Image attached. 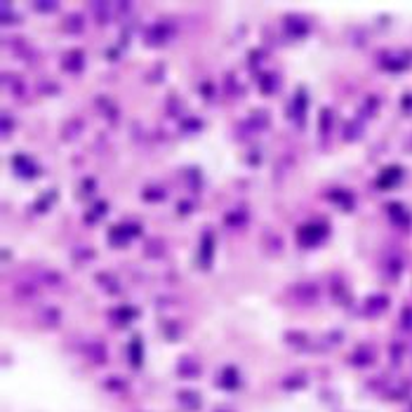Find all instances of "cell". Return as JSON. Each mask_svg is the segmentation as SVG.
Listing matches in <instances>:
<instances>
[{"label": "cell", "instance_id": "cell-1", "mask_svg": "<svg viewBox=\"0 0 412 412\" xmlns=\"http://www.w3.org/2000/svg\"><path fill=\"white\" fill-rule=\"evenodd\" d=\"M330 234V228L325 226V224H304L299 231H297V238H299V243L306 247H313L318 245L321 241H325Z\"/></svg>", "mask_w": 412, "mask_h": 412}, {"label": "cell", "instance_id": "cell-2", "mask_svg": "<svg viewBox=\"0 0 412 412\" xmlns=\"http://www.w3.org/2000/svg\"><path fill=\"white\" fill-rule=\"evenodd\" d=\"M290 295H292V299L299 304H316L318 297H321V290H318V285L313 281H304V283L292 285Z\"/></svg>", "mask_w": 412, "mask_h": 412}, {"label": "cell", "instance_id": "cell-3", "mask_svg": "<svg viewBox=\"0 0 412 412\" xmlns=\"http://www.w3.org/2000/svg\"><path fill=\"white\" fill-rule=\"evenodd\" d=\"M400 179H403V170L398 165H391V167H386L377 177V189H391V186L398 184Z\"/></svg>", "mask_w": 412, "mask_h": 412}, {"label": "cell", "instance_id": "cell-4", "mask_svg": "<svg viewBox=\"0 0 412 412\" xmlns=\"http://www.w3.org/2000/svg\"><path fill=\"white\" fill-rule=\"evenodd\" d=\"M285 31H288L292 38H302V35L309 33V24H306L302 17L290 14V17H285Z\"/></svg>", "mask_w": 412, "mask_h": 412}, {"label": "cell", "instance_id": "cell-5", "mask_svg": "<svg viewBox=\"0 0 412 412\" xmlns=\"http://www.w3.org/2000/svg\"><path fill=\"white\" fill-rule=\"evenodd\" d=\"M137 234H139V226H127V224H120V226H116L113 231H111L109 238L116 243V245H125L132 236H137Z\"/></svg>", "mask_w": 412, "mask_h": 412}, {"label": "cell", "instance_id": "cell-6", "mask_svg": "<svg viewBox=\"0 0 412 412\" xmlns=\"http://www.w3.org/2000/svg\"><path fill=\"white\" fill-rule=\"evenodd\" d=\"M170 38V26L165 24V21H158V24H153L149 31H146V42H153V45H158V42H165Z\"/></svg>", "mask_w": 412, "mask_h": 412}, {"label": "cell", "instance_id": "cell-7", "mask_svg": "<svg viewBox=\"0 0 412 412\" xmlns=\"http://www.w3.org/2000/svg\"><path fill=\"white\" fill-rule=\"evenodd\" d=\"M35 281L45 283V285H52V288H59L64 283V276L59 271H52V268H42L38 266L35 268Z\"/></svg>", "mask_w": 412, "mask_h": 412}, {"label": "cell", "instance_id": "cell-8", "mask_svg": "<svg viewBox=\"0 0 412 412\" xmlns=\"http://www.w3.org/2000/svg\"><path fill=\"white\" fill-rule=\"evenodd\" d=\"M372 360H375V349L368 346V344L358 346V349L353 351V356H351V363L358 365V368H365V365H370Z\"/></svg>", "mask_w": 412, "mask_h": 412}, {"label": "cell", "instance_id": "cell-9", "mask_svg": "<svg viewBox=\"0 0 412 412\" xmlns=\"http://www.w3.org/2000/svg\"><path fill=\"white\" fill-rule=\"evenodd\" d=\"M5 48H10L14 52V57H21V59H31L33 57V50H31V45L28 42H24L21 38H5Z\"/></svg>", "mask_w": 412, "mask_h": 412}, {"label": "cell", "instance_id": "cell-10", "mask_svg": "<svg viewBox=\"0 0 412 412\" xmlns=\"http://www.w3.org/2000/svg\"><path fill=\"white\" fill-rule=\"evenodd\" d=\"M64 69L69 71V73H78V71H82V64H85V57H82L80 50H73V52H69V55L64 57Z\"/></svg>", "mask_w": 412, "mask_h": 412}, {"label": "cell", "instance_id": "cell-11", "mask_svg": "<svg viewBox=\"0 0 412 412\" xmlns=\"http://www.w3.org/2000/svg\"><path fill=\"white\" fill-rule=\"evenodd\" d=\"M85 356H87L89 360H95V363H104V360H106V346H104L102 342L92 339V342L85 346Z\"/></svg>", "mask_w": 412, "mask_h": 412}, {"label": "cell", "instance_id": "cell-12", "mask_svg": "<svg viewBox=\"0 0 412 412\" xmlns=\"http://www.w3.org/2000/svg\"><path fill=\"white\" fill-rule=\"evenodd\" d=\"M38 321H40L42 325H48V328H55V325H59V321H62V311L55 309V306H45V309H40V313H38Z\"/></svg>", "mask_w": 412, "mask_h": 412}, {"label": "cell", "instance_id": "cell-13", "mask_svg": "<svg viewBox=\"0 0 412 412\" xmlns=\"http://www.w3.org/2000/svg\"><path fill=\"white\" fill-rule=\"evenodd\" d=\"M89 10H92V14L97 17L99 24H106V21L113 17V5H111V3H92Z\"/></svg>", "mask_w": 412, "mask_h": 412}, {"label": "cell", "instance_id": "cell-14", "mask_svg": "<svg viewBox=\"0 0 412 412\" xmlns=\"http://www.w3.org/2000/svg\"><path fill=\"white\" fill-rule=\"evenodd\" d=\"M386 306H389V297H386V295L370 297V299L365 302V313H370V316L375 313V316H377V313H382Z\"/></svg>", "mask_w": 412, "mask_h": 412}, {"label": "cell", "instance_id": "cell-15", "mask_svg": "<svg viewBox=\"0 0 412 412\" xmlns=\"http://www.w3.org/2000/svg\"><path fill=\"white\" fill-rule=\"evenodd\" d=\"M3 82H5L7 92H10L12 97H24V95H26V87H24V82H21L19 78H14V76H10V73H5V76H3Z\"/></svg>", "mask_w": 412, "mask_h": 412}, {"label": "cell", "instance_id": "cell-16", "mask_svg": "<svg viewBox=\"0 0 412 412\" xmlns=\"http://www.w3.org/2000/svg\"><path fill=\"white\" fill-rule=\"evenodd\" d=\"M12 163H14V170H19L24 177H33L35 172H38V167H35L28 158H24V156H14Z\"/></svg>", "mask_w": 412, "mask_h": 412}, {"label": "cell", "instance_id": "cell-17", "mask_svg": "<svg viewBox=\"0 0 412 412\" xmlns=\"http://www.w3.org/2000/svg\"><path fill=\"white\" fill-rule=\"evenodd\" d=\"M179 372H181V377H198L200 375V365L193 360V358L186 356L184 360H179Z\"/></svg>", "mask_w": 412, "mask_h": 412}, {"label": "cell", "instance_id": "cell-18", "mask_svg": "<svg viewBox=\"0 0 412 412\" xmlns=\"http://www.w3.org/2000/svg\"><path fill=\"white\" fill-rule=\"evenodd\" d=\"M14 292H17L19 297L31 299V297L38 295V285H35V281H19L17 283V288H14Z\"/></svg>", "mask_w": 412, "mask_h": 412}, {"label": "cell", "instance_id": "cell-19", "mask_svg": "<svg viewBox=\"0 0 412 412\" xmlns=\"http://www.w3.org/2000/svg\"><path fill=\"white\" fill-rule=\"evenodd\" d=\"M64 28L69 31V33H80L82 28H85V19H82V14H69L66 21H64Z\"/></svg>", "mask_w": 412, "mask_h": 412}, {"label": "cell", "instance_id": "cell-20", "mask_svg": "<svg viewBox=\"0 0 412 412\" xmlns=\"http://www.w3.org/2000/svg\"><path fill=\"white\" fill-rule=\"evenodd\" d=\"M200 264L203 266H207L210 264V259H212V234L207 231L205 236H203V247H200Z\"/></svg>", "mask_w": 412, "mask_h": 412}, {"label": "cell", "instance_id": "cell-21", "mask_svg": "<svg viewBox=\"0 0 412 412\" xmlns=\"http://www.w3.org/2000/svg\"><path fill=\"white\" fill-rule=\"evenodd\" d=\"M330 198L337 200V203H339L344 210H349V207L353 205V196H351L349 191H332V193H330Z\"/></svg>", "mask_w": 412, "mask_h": 412}, {"label": "cell", "instance_id": "cell-22", "mask_svg": "<svg viewBox=\"0 0 412 412\" xmlns=\"http://www.w3.org/2000/svg\"><path fill=\"white\" fill-rule=\"evenodd\" d=\"M400 271H403V259H400V257H391V259H386V273L391 276V278H398Z\"/></svg>", "mask_w": 412, "mask_h": 412}, {"label": "cell", "instance_id": "cell-23", "mask_svg": "<svg viewBox=\"0 0 412 412\" xmlns=\"http://www.w3.org/2000/svg\"><path fill=\"white\" fill-rule=\"evenodd\" d=\"M219 382L226 386V389H236V386H238V375H236L234 368H226V370L221 372V379H219Z\"/></svg>", "mask_w": 412, "mask_h": 412}, {"label": "cell", "instance_id": "cell-24", "mask_svg": "<svg viewBox=\"0 0 412 412\" xmlns=\"http://www.w3.org/2000/svg\"><path fill=\"white\" fill-rule=\"evenodd\" d=\"M179 400H181L186 407H191V410H196V407L200 405V398L196 396V391H181L179 393Z\"/></svg>", "mask_w": 412, "mask_h": 412}, {"label": "cell", "instance_id": "cell-25", "mask_svg": "<svg viewBox=\"0 0 412 412\" xmlns=\"http://www.w3.org/2000/svg\"><path fill=\"white\" fill-rule=\"evenodd\" d=\"M264 247L266 250H271V252H278V250H283V238L281 236H276V234H266L264 236Z\"/></svg>", "mask_w": 412, "mask_h": 412}, {"label": "cell", "instance_id": "cell-26", "mask_svg": "<svg viewBox=\"0 0 412 412\" xmlns=\"http://www.w3.org/2000/svg\"><path fill=\"white\" fill-rule=\"evenodd\" d=\"M389 212H391V217H393L396 221H400V226H405V221L410 219V217H407V212L403 210V207H400V203H393V205L389 207Z\"/></svg>", "mask_w": 412, "mask_h": 412}, {"label": "cell", "instance_id": "cell-27", "mask_svg": "<svg viewBox=\"0 0 412 412\" xmlns=\"http://www.w3.org/2000/svg\"><path fill=\"white\" fill-rule=\"evenodd\" d=\"M82 123H80V118H76V120H71V123H66V127H64V139H71V137H76L78 132H80Z\"/></svg>", "mask_w": 412, "mask_h": 412}, {"label": "cell", "instance_id": "cell-28", "mask_svg": "<svg viewBox=\"0 0 412 412\" xmlns=\"http://www.w3.org/2000/svg\"><path fill=\"white\" fill-rule=\"evenodd\" d=\"M332 295H335V302H346V288L342 281L332 283Z\"/></svg>", "mask_w": 412, "mask_h": 412}, {"label": "cell", "instance_id": "cell-29", "mask_svg": "<svg viewBox=\"0 0 412 412\" xmlns=\"http://www.w3.org/2000/svg\"><path fill=\"white\" fill-rule=\"evenodd\" d=\"M285 342L304 346V344H306V335H304V332H288V335H285Z\"/></svg>", "mask_w": 412, "mask_h": 412}, {"label": "cell", "instance_id": "cell-30", "mask_svg": "<svg viewBox=\"0 0 412 412\" xmlns=\"http://www.w3.org/2000/svg\"><path fill=\"white\" fill-rule=\"evenodd\" d=\"M0 10H3V24H10V21H17V19H19V14H14L12 7L7 5V3H3V5H0Z\"/></svg>", "mask_w": 412, "mask_h": 412}, {"label": "cell", "instance_id": "cell-31", "mask_svg": "<svg viewBox=\"0 0 412 412\" xmlns=\"http://www.w3.org/2000/svg\"><path fill=\"white\" fill-rule=\"evenodd\" d=\"M137 311L134 309H130V306H120V309H116L113 311V316H120V321L123 323H127V321H132V316H134Z\"/></svg>", "mask_w": 412, "mask_h": 412}, {"label": "cell", "instance_id": "cell-32", "mask_svg": "<svg viewBox=\"0 0 412 412\" xmlns=\"http://www.w3.org/2000/svg\"><path fill=\"white\" fill-rule=\"evenodd\" d=\"M259 85L264 87V92H266V95H271V92H273V87H276V76H273V73L264 76V78L259 80Z\"/></svg>", "mask_w": 412, "mask_h": 412}, {"label": "cell", "instance_id": "cell-33", "mask_svg": "<svg viewBox=\"0 0 412 412\" xmlns=\"http://www.w3.org/2000/svg\"><path fill=\"white\" fill-rule=\"evenodd\" d=\"M304 109H306V95L299 92L295 97V116H304Z\"/></svg>", "mask_w": 412, "mask_h": 412}, {"label": "cell", "instance_id": "cell-34", "mask_svg": "<svg viewBox=\"0 0 412 412\" xmlns=\"http://www.w3.org/2000/svg\"><path fill=\"white\" fill-rule=\"evenodd\" d=\"M400 325L405 330H412V306H405L403 313H400Z\"/></svg>", "mask_w": 412, "mask_h": 412}, {"label": "cell", "instance_id": "cell-35", "mask_svg": "<svg viewBox=\"0 0 412 412\" xmlns=\"http://www.w3.org/2000/svg\"><path fill=\"white\" fill-rule=\"evenodd\" d=\"M226 221H228V226H238V224L245 221V212H231L226 217Z\"/></svg>", "mask_w": 412, "mask_h": 412}, {"label": "cell", "instance_id": "cell-36", "mask_svg": "<svg viewBox=\"0 0 412 412\" xmlns=\"http://www.w3.org/2000/svg\"><path fill=\"white\" fill-rule=\"evenodd\" d=\"M403 351H405V346L400 342L391 344V349H389V353H391V360H400V356H403Z\"/></svg>", "mask_w": 412, "mask_h": 412}, {"label": "cell", "instance_id": "cell-37", "mask_svg": "<svg viewBox=\"0 0 412 412\" xmlns=\"http://www.w3.org/2000/svg\"><path fill=\"white\" fill-rule=\"evenodd\" d=\"M146 254H163V243L151 241L149 245H146Z\"/></svg>", "mask_w": 412, "mask_h": 412}, {"label": "cell", "instance_id": "cell-38", "mask_svg": "<svg viewBox=\"0 0 412 412\" xmlns=\"http://www.w3.org/2000/svg\"><path fill=\"white\" fill-rule=\"evenodd\" d=\"M304 382H306V379L297 375V377H292V379H285L283 386H285V389H295V386H304Z\"/></svg>", "mask_w": 412, "mask_h": 412}, {"label": "cell", "instance_id": "cell-39", "mask_svg": "<svg viewBox=\"0 0 412 412\" xmlns=\"http://www.w3.org/2000/svg\"><path fill=\"white\" fill-rule=\"evenodd\" d=\"M35 10H40V12H55L57 10V3H35Z\"/></svg>", "mask_w": 412, "mask_h": 412}, {"label": "cell", "instance_id": "cell-40", "mask_svg": "<svg viewBox=\"0 0 412 412\" xmlns=\"http://www.w3.org/2000/svg\"><path fill=\"white\" fill-rule=\"evenodd\" d=\"M10 132H12V118L5 113L3 116V134H10Z\"/></svg>", "mask_w": 412, "mask_h": 412}, {"label": "cell", "instance_id": "cell-41", "mask_svg": "<svg viewBox=\"0 0 412 412\" xmlns=\"http://www.w3.org/2000/svg\"><path fill=\"white\" fill-rule=\"evenodd\" d=\"M132 353H134V356H132V358H134V363L139 365V360H142V349H139V342H137V339L132 342Z\"/></svg>", "mask_w": 412, "mask_h": 412}, {"label": "cell", "instance_id": "cell-42", "mask_svg": "<svg viewBox=\"0 0 412 412\" xmlns=\"http://www.w3.org/2000/svg\"><path fill=\"white\" fill-rule=\"evenodd\" d=\"M144 196H146V198H160L163 193H160V191H144Z\"/></svg>", "mask_w": 412, "mask_h": 412}, {"label": "cell", "instance_id": "cell-43", "mask_svg": "<svg viewBox=\"0 0 412 412\" xmlns=\"http://www.w3.org/2000/svg\"><path fill=\"white\" fill-rule=\"evenodd\" d=\"M407 151H412V142H407Z\"/></svg>", "mask_w": 412, "mask_h": 412}]
</instances>
